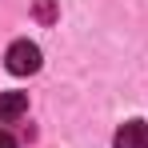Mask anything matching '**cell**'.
I'll use <instances>...</instances> for the list:
<instances>
[{
	"mask_svg": "<svg viewBox=\"0 0 148 148\" xmlns=\"http://www.w3.org/2000/svg\"><path fill=\"white\" fill-rule=\"evenodd\" d=\"M4 64H8L12 76H32L40 68V48H36L32 40H16L12 48L4 52Z\"/></svg>",
	"mask_w": 148,
	"mask_h": 148,
	"instance_id": "6da1fadb",
	"label": "cell"
},
{
	"mask_svg": "<svg viewBox=\"0 0 148 148\" xmlns=\"http://www.w3.org/2000/svg\"><path fill=\"white\" fill-rule=\"evenodd\" d=\"M112 148H148V124H144V120L120 124V132H116Z\"/></svg>",
	"mask_w": 148,
	"mask_h": 148,
	"instance_id": "7a4b0ae2",
	"label": "cell"
},
{
	"mask_svg": "<svg viewBox=\"0 0 148 148\" xmlns=\"http://www.w3.org/2000/svg\"><path fill=\"white\" fill-rule=\"evenodd\" d=\"M28 112V92H0V124H12Z\"/></svg>",
	"mask_w": 148,
	"mask_h": 148,
	"instance_id": "3957f363",
	"label": "cell"
},
{
	"mask_svg": "<svg viewBox=\"0 0 148 148\" xmlns=\"http://www.w3.org/2000/svg\"><path fill=\"white\" fill-rule=\"evenodd\" d=\"M36 16H40V20H52V16H56V8H52L48 0H40V4H36Z\"/></svg>",
	"mask_w": 148,
	"mask_h": 148,
	"instance_id": "277c9868",
	"label": "cell"
},
{
	"mask_svg": "<svg viewBox=\"0 0 148 148\" xmlns=\"http://www.w3.org/2000/svg\"><path fill=\"white\" fill-rule=\"evenodd\" d=\"M0 148H16V136H12V132H4V128H0Z\"/></svg>",
	"mask_w": 148,
	"mask_h": 148,
	"instance_id": "5b68a950",
	"label": "cell"
}]
</instances>
